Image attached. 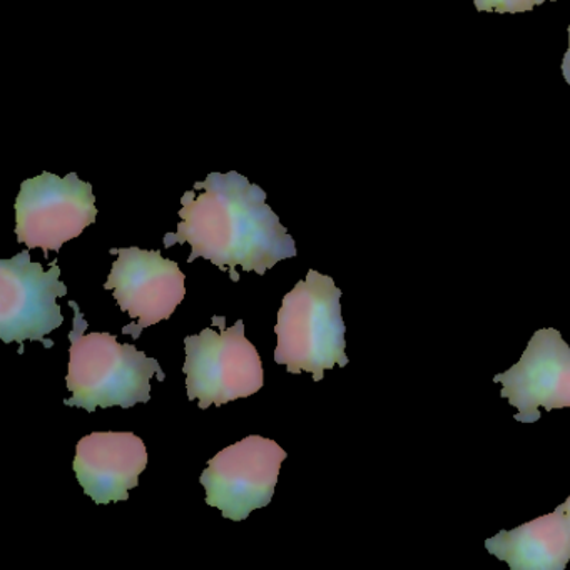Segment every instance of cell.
<instances>
[{"label":"cell","mask_w":570,"mask_h":570,"mask_svg":"<svg viewBox=\"0 0 570 570\" xmlns=\"http://www.w3.org/2000/svg\"><path fill=\"white\" fill-rule=\"evenodd\" d=\"M69 305L75 309V326L69 333L66 386L72 396L65 400V405L92 413L98 406L128 410L136 403H148L153 376H158L159 382L166 380L158 360L139 352L135 345L118 343L109 333H86L85 315L76 302Z\"/></svg>","instance_id":"cell-2"},{"label":"cell","mask_w":570,"mask_h":570,"mask_svg":"<svg viewBox=\"0 0 570 570\" xmlns=\"http://www.w3.org/2000/svg\"><path fill=\"white\" fill-rule=\"evenodd\" d=\"M181 203V223L178 232L165 236V248L188 243V263L208 259L238 282L236 266L263 276L298 253L295 239L266 205V193L236 171L212 173L195 183Z\"/></svg>","instance_id":"cell-1"},{"label":"cell","mask_w":570,"mask_h":570,"mask_svg":"<svg viewBox=\"0 0 570 570\" xmlns=\"http://www.w3.org/2000/svg\"><path fill=\"white\" fill-rule=\"evenodd\" d=\"M118 255L112 263L111 275L105 289H111L122 312L129 313L131 323L122 328V335L138 340L142 330L171 318L186 296V276L178 263L163 258L159 252L139 248H115Z\"/></svg>","instance_id":"cell-8"},{"label":"cell","mask_w":570,"mask_h":570,"mask_svg":"<svg viewBox=\"0 0 570 570\" xmlns=\"http://www.w3.org/2000/svg\"><path fill=\"white\" fill-rule=\"evenodd\" d=\"M96 216L91 183L81 181L76 173L59 178L45 171L22 183L16 199V235L28 249L41 248L48 256L95 225Z\"/></svg>","instance_id":"cell-5"},{"label":"cell","mask_w":570,"mask_h":570,"mask_svg":"<svg viewBox=\"0 0 570 570\" xmlns=\"http://www.w3.org/2000/svg\"><path fill=\"white\" fill-rule=\"evenodd\" d=\"M286 452L272 439L249 435L213 456L199 476L206 503L225 519L242 522L272 503Z\"/></svg>","instance_id":"cell-6"},{"label":"cell","mask_w":570,"mask_h":570,"mask_svg":"<svg viewBox=\"0 0 570 570\" xmlns=\"http://www.w3.org/2000/svg\"><path fill=\"white\" fill-rule=\"evenodd\" d=\"M476 12H489V14H525L539 6L546 4L547 0H472Z\"/></svg>","instance_id":"cell-12"},{"label":"cell","mask_w":570,"mask_h":570,"mask_svg":"<svg viewBox=\"0 0 570 570\" xmlns=\"http://www.w3.org/2000/svg\"><path fill=\"white\" fill-rule=\"evenodd\" d=\"M342 289L330 276L309 269L305 279L283 298L275 332L278 346L275 362L289 373H312L320 382L325 370L348 365Z\"/></svg>","instance_id":"cell-3"},{"label":"cell","mask_w":570,"mask_h":570,"mask_svg":"<svg viewBox=\"0 0 570 570\" xmlns=\"http://www.w3.org/2000/svg\"><path fill=\"white\" fill-rule=\"evenodd\" d=\"M559 509L562 510L563 515H566L567 522H569L570 525V497L562 503V505L559 507Z\"/></svg>","instance_id":"cell-14"},{"label":"cell","mask_w":570,"mask_h":570,"mask_svg":"<svg viewBox=\"0 0 570 570\" xmlns=\"http://www.w3.org/2000/svg\"><path fill=\"white\" fill-rule=\"evenodd\" d=\"M485 549L512 570H563L570 562V525L557 507L552 513L487 539Z\"/></svg>","instance_id":"cell-11"},{"label":"cell","mask_w":570,"mask_h":570,"mask_svg":"<svg viewBox=\"0 0 570 570\" xmlns=\"http://www.w3.org/2000/svg\"><path fill=\"white\" fill-rule=\"evenodd\" d=\"M145 442L132 432H95L76 445L75 472L96 505L129 500L148 466Z\"/></svg>","instance_id":"cell-10"},{"label":"cell","mask_w":570,"mask_h":570,"mask_svg":"<svg viewBox=\"0 0 570 570\" xmlns=\"http://www.w3.org/2000/svg\"><path fill=\"white\" fill-rule=\"evenodd\" d=\"M500 396L515 406L517 422L535 423L546 412L570 406V348L559 330H537L519 363L493 376Z\"/></svg>","instance_id":"cell-9"},{"label":"cell","mask_w":570,"mask_h":570,"mask_svg":"<svg viewBox=\"0 0 570 570\" xmlns=\"http://www.w3.org/2000/svg\"><path fill=\"white\" fill-rule=\"evenodd\" d=\"M51 263L45 272L41 263H32L29 249L12 259H0V338L6 345L41 342L52 348L46 335L65 323L56 299L68 295V286L59 279L61 268Z\"/></svg>","instance_id":"cell-7"},{"label":"cell","mask_w":570,"mask_h":570,"mask_svg":"<svg viewBox=\"0 0 570 570\" xmlns=\"http://www.w3.org/2000/svg\"><path fill=\"white\" fill-rule=\"evenodd\" d=\"M550 2H556V0H550Z\"/></svg>","instance_id":"cell-15"},{"label":"cell","mask_w":570,"mask_h":570,"mask_svg":"<svg viewBox=\"0 0 570 570\" xmlns=\"http://www.w3.org/2000/svg\"><path fill=\"white\" fill-rule=\"evenodd\" d=\"M567 35H569V46H567V51L562 59V76L567 85L570 86V26L567 29Z\"/></svg>","instance_id":"cell-13"},{"label":"cell","mask_w":570,"mask_h":570,"mask_svg":"<svg viewBox=\"0 0 570 570\" xmlns=\"http://www.w3.org/2000/svg\"><path fill=\"white\" fill-rule=\"evenodd\" d=\"M216 328L186 336V392L199 409L222 406L233 400L248 399L263 389V363L258 350L245 336L239 320L232 328L225 316H213Z\"/></svg>","instance_id":"cell-4"}]
</instances>
